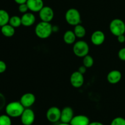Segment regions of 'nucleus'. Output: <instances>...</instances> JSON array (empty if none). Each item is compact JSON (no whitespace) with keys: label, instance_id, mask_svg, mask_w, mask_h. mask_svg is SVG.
Segmentation results:
<instances>
[{"label":"nucleus","instance_id":"nucleus-1","mask_svg":"<svg viewBox=\"0 0 125 125\" xmlns=\"http://www.w3.org/2000/svg\"><path fill=\"white\" fill-rule=\"evenodd\" d=\"M35 33L40 39H47L52 33V26L49 22L42 21L35 26Z\"/></svg>","mask_w":125,"mask_h":125},{"label":"nucleus","instance_id":"nucleus-2","mask_svg":"<svg viewBox=\"0 0 125 125\" xmlns=\"http://www.w3.org/2000/svg\"><path fill=\"white\" fill-rule=\"evenodd\" d=\"M24 107L19 101H13L7 104L5 107L6 114L11 118H17L21 115Z\"/></svg>","mask_w":125,"mask_h":125},{"label":"nucleus","instance_id":"nucleus-3","mask_svg":"<svg viewBox=\"0 0 125 125\" xmlns=\"http://www.w3.org/2000/svg\"><path fill=\"white\" fill-rule=\"evenodd\" d=\"M66 21L72 26H76L81 23V17L79 11L74 8L69 9L65 15Z\"/></svg>","mask_w":125,"mask_h":125},{"label":"nucleus","instance_id":"nucleus-4","mask_svg":"<svg viewBox=\"0 0 125 125\" xmlns=\"http://www.w3.org/2000/svg\"><path fill=\"white\" fill-rule=\"evenodd\" d=\"M109 29L111 32L115 36L125 34V23L123 20L119 18H115L111 21L109 24Z\"/></svg>","mask_w":125,"mask_h":125},{"label":"nucleus","instance_id":"nucleus-5","mask_svg":"<svg viewBox=\"0 0 125 125\" xmlns=\"http://www.w3.org/2000/svg\"><path fill=\"white\" fill-rule=\"evenodd\" d=\"M73 51L76 56L79 57H84L89 54V45L84 40H79L74 43Z\"/></svg>","mask_w":125,"mask_h":125},{"label":"nucleus","instance_id":"nucleus-6","mask_svg":"<svg viewBox=\"0 0 125 125\" xmlns=\"http://www.w3.org/2000/svg\"><path fill=\"white\" fill-rule=\"evenodd\" d=\"M61 110L56 106L50 107L46 111V119L51 123H56L61 120Z\"/></svg>","mask_w":125,"mask_h":125},{"label":"nucleus","instance_id":"nucleus-7","mask_svg":"<svg viewBox=\"0 0 125 125\" xmlns=\"http://www.w3.org/2000/svg\"><path fill=\"white\" fill-rule=\"evenodd\" d=\"M20 118L23 125H32L35 121V114L31 109L25 108Z\"/></svg>","mask_w":125,"mask_h":125},{"label":"nucleus","instance_id":"nucleus-8","mask_svg":"<svg viewBox=\"0 0 125 125\" xmlns=\"http://www.w3.org/2000/svg\"><path fill=\"white\" fill-rule=\"evenodd\" d=\"M39 12V17L42 21L50 23V21L53 19L54 15L52 9L49 6H43V7Z\"/></svg>","mask_w":125,"mask_h":125},{"label":"nucleus","instance_id":"nucleus-9","mask_svg":"<svg viewBox=\"0 0 125 125\" xmlns=\"http://www.w3.org/2000/svg\"><path fill=\"white\" fill-rule=\"evenodd\" d=\"M70 81L72 85L74 88H80L84 84V76L82 73L76 71L71 74Z\"/></svg>","mask_w":125,"mask_h":125},{"label":"nucleus","instance_id":"nucleus-10","mask_svg":"<svg viewBox=\"0 0 125 125\" xmlns=\"http://www.w3.org/2000/svg\"><path fill=\"white\" fill-rule=\"evenodd\" d=\"M20 102L24 108H29L35 102V96L32 93H26L21 96Z\"/></svg>","mask_w":125,"mask_h":125},{"label":"nucleus","instance_id":"nucleus-11","mask_svg":"<svg viewBox=\"0 0 125 125\" xmlns=\"http://www.w3.org/2000/svg\"><path fill=\"white\" fill-rule=\"evenodd\" d=\"M73 117H74V112H73V109L72 107L67 106L63 108V109L61 111L60 120L62 123H70Z\"/></svg>","mask_w":125,"mask_h":125},{"label":"nucleus","instance_id":"nucleus-12","mask_svg":"<svg viewBox=\"0 0 125 125\" xmlns=\"http://www.w3.org/2000/svg\"><path fill=\"white\" fill-rule=\"evenodd\" d=\"M105 40V35L101 31H96L91 35V42L96 46L102 45Z\"/></svg>","mask_w":125,"mask_h":125},{"label":"nucleus","instance_id":"nucleus-13","mask_svg":"<svg viewBox=\"0 0 125 125\" xmlns=\"http://www.w3.org/2000/svg\"><path fill=\"white\" fill-rule=\"evenodd\" d=\"M26 4L29 10L33 12H39L44 6L43 0H28Z\"/></svg>","mask_w":125,"mask_h":125},{"label":"nucleus","instance_id":"nucleus-14","mask_svg":"<svg viewBox=\"0 0 125 125\" xmlns=\"http://www.w3.org/2000/svg\"><path fill=\"white\" fill-rule=\"evenodd\" d=\"M21 24L26 27L31 26L35 22V15L31 12L23 13L22 17H21Z\"/></svg>","mask_w":125,"mask_h":125},{"label":"nucleus","instance_id":"nucleus-15","mask_svg":"<svg viewBox=\"0 0 125 125\" xmlns=\"http://www.w3.org/2000/svg\"><path fill=\"white\" fill-rule=\"evenodd\" d=\"M122 73L120 71L114 70H112L108 73L107 76V79L110 84H115L119 83L122 79Z\"/></svg>","mask_w":125,"mask_h":125},{"label":"nucleus","instance_id":"nucleus-16","mask_svg":"<svg viewBox=\"0 0 125 125\" xmlns=\"http://www.w3.org/2000/svg\"><path fill=\"white\" fill-rule=\"evenodd\" d=\"M90 120L84 115H78L73 117L70 122L71 125H89Z\"/></svg>","mask_w":125,"mask_h":125},{"label":"nucleus","instance_id":"nucleus-17","mask_svg":"<svg viewBox=\"0 0 125 125\" xmlns=\"http://www.w3.org/2000/svg\"><path fill=\"white\" fill-rule=\"evenodd\" d=\"M76 39V36L74 31H67L63 34V41L66 44H68V45H72V44L74 43Z\"/></svg>","mask_w":125,"mask_h":125},{"label":"nucleus","instance_id":"nucleus-18","mask_svg":"<svg viewBox=\"0 0 125 125\" xmlns=\"http://www.w3.org/2000/svg\"><path fill=\"white\" fill-rule=\"evenodd\" d=\"M1 32L2 35H4L6 37H11L15 34V28H13L8 23L1 27Z\"/></svg>","mask_w":125,"mask_h":125},{"label":"nucleus","instance_id":"nucleus-19","mask_svg":"<svg viewBox=\"0 0 125 125\" xmlns=\"http://www.w3.org/2000/svg\"><path fill=\"white\" fill-rule=\"evenodd\" d=\"M10 16L8 12L3 9H0V26L1 27L8 24L9 22Z\"/></svg>","mask_w":125,"mask_h":125},{"label":"nucleus","instance_id":"nucleus-20","mask_svg":"<svg viewBox=\"0 0 125 125\" xmlns=\"http://www.w3.org/2000/svg\"><path fill=\"white\" fill-rule=\"evenodd\" d=\"M73 31H74L76 37L78 38L84 37L86 34V30H85V28L81 24L75 26Z\"/></svg>","mask_w":125,"mask_h":125},{"label":"nucleus","instance_id":"nucleus-21","mask_svg":"<svg viewBox=\"0 0 125 125\" xmlns=\"http://www.w3.org/2000/svg\"><path fill=\"white\" fill-rule=\"evenodd\" d=\"M9 24H10L12 26H13L15 28L20 26L21 25H22L21 17H19L18 16L16 15L12 16V17L10 18Z\"/></svg>","mask_w":125,"mask_h":125},{"label":"nucleus","instance_id":"nucleus-22","mask_svg":"<svg viewBox=\"0 0 125 125\" xmlns=\"http://www.w3.org/2000/svg\"><path fill=\"white\" fill-rule=\"evenodd\" d=\"M94 63V60L93 57L90 55L87 54L83 57V65L86 68H90Z\"/></svg>","mask_w":125,"mask_h":125},{"label":"nucleus","instance_id":"nucleus-23","mask_svg":"<svg viewBox=\"0 0 125 125\" xmlns=\"http://www.w3.org/2000/svg\"><path fill=\"white\" fill-rule=\"evenodd\" d=\"M11 117L8 115H0V125H12Z\"/></svg>","mask_w":125,"mask_h":125},{"label":"nucleus","instance_id":"nucleus-24","mask_svg":"<svg viewBox=\"0 0 125 125\" xmlns=\"http://www.w3.org/2000/svg\"><path fill=\"white\" fill-rule=\"evenodd\" d=\"M110 125H125V118L121 117L114 118Z\"/></svg>","mask_w":125,"mask_h":125},{"label":"nucleus","instance_id":"nucleus-25","mask_svg":"<svg viewBox=\"0 0 125 125\" xmlns=\"http://www.w3.org/2000/svg\"><path fill=\"white\" fill-rule=\"evenodd\" d=\"M28 10H29V8H28V6L26 3L21 4H20L19 6H18V10L22 13H26V12H28Z\"/></svg>","mask_w":125,"mask_h":125},{"label":"nucleus","instance_id":"nucleus-26","mask_svg":"<svg viewBox=\"0 0 125 125\" xmlns=\"http://www.w3.org/2000/svg\"><path fill=\"white\" fill-rule=\"evenodd\" d=\"M6 100L4 95L0 92V111L2 110L4 107H6Z\"/></svg>","mask_w":125,"mask_h":125},{"label":"nucleus","instance_id":"nucleus-27","mask_svg":"<svg viewBox=\"0 0 125 125\" xmlns=\"http://www.w3.org/2000/svg\"><path fill=\"white\" fill-rule=\"evenodd\" d=\"M118 56L120 59L123 61H125V48H123L119 50Z\"/></svg>","mask_w":125,"mask_h":125},{"label":"nucleus","instance_id":"nucleus-28","mask_svg":"<svg viewBox=\"0 0 125 125\" xmlns=\"http://www.w3.org/2000/svg\"><path fill=\"white\" fill-rule=\"evenodd\" d=\"M7 68V65L4 61H0V74L5 72Z\"/></svg>","mask_w":125,"mask_h":125},{"label":"nucleus","instance_id":"nucleus-29","mask_svg":"<svg viewBox=\"0 0 125 125\" xmlns=\"http://www.w3.org/2000/svg\"><path fill=\"white\" fill-rule=\"evenodd\" d=\"M117 40L120 43H123L125 42V34H122V35H120L117 36Z\"/></svg>","mask_w":125,"mask_h":125},{"label":"nucleus","instance_id":"nucleus-30","mask_svg":"<svg viewBox=\"0 0 125 125\" xmlns=\"http://www.w3.org/2000/svg\"><path fill=\"white\" fill-rule=\"evenodd\" d=\"M86 70H87V68L85 67L84 65H82L81 66V67H79V68H78V72H79V73H82L83 74H84V73L86 72Z\"/></svg>","mask_w":125,"mask_h":125},{"label":"nucleus","instance_id":"nucleus-31","mask_svg":"<svg viewBox=\"0 0 125 125\" xmlns=\"http://www.w3.org/2000/svg\"><path fill=\"white\" fill-rule=\"evenodd\" d=\"M27 1H28V0H14L15 2L17 4H18V5L21 4L26 3Z\"/></svg>","mask_w":125,"mask_h":125},{"label":"nucleus","instance_id":"nucleus-32","mask_svg":"<svg viewBox=\"0 0 125 125\" xmlns=\"http://www.w3.org/2000/svg\"><path fill=\"white\" fill-rule=\"evenodd\" d=\"M89 125H104V124L99 122H93L89 123Z\"/></svg>","mask_w":125,"mask_h":125},{"label":"nucleus","instance_id":"nucleus-33","mask_svg":"<svg viewBox=\"0 0 125 125\" xmlns=\"http://www.w3.org/2000/svg\"><path fill=\"white\" fill-rule=\"evenodd\" d=\"M59 31V27L57 26H52V32H56Z\"/></svg>","mask_w":125,"mask_h":125},{"label":"nucleus","instance_id":"nucleus-34","mask_svg":"<svg viewBox=\"0 0 125 125\" xmlns=\"http://www.w3.org/2000/svg\"><path fill=\"white\" fill-rule=\"evenodd\" d=\"M58 125H71L70 123H61L60 124H59Z\"/></svg>","mask_w":125,"mask_h":125},{"label":"nucleus","instance_id":"nucleus-35","mask_svg":"<svg viewBox=\"0 0 125 125\" xmlns=\"http://www.w3.org/2000/svg\"><path fill=\"white\" fill-rule=\"evenodd\" d=\"M1 26H0V31H1Z\"/></svg>","mask_w":125,"mask_h":125}]
</instances>
